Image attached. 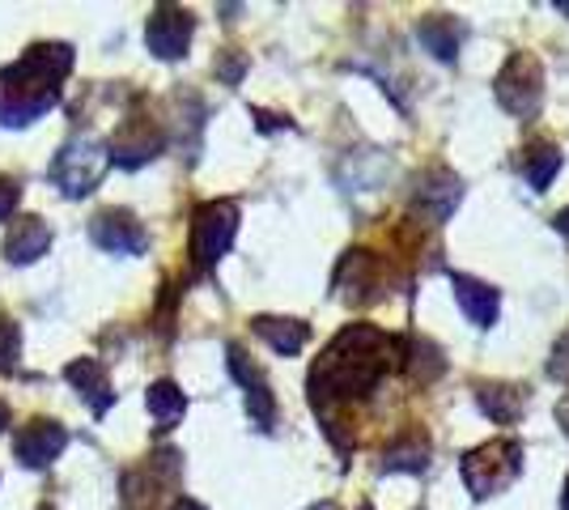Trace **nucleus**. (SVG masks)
I'll use <instances>...</instances> for the list:
<instances>
[{"mask_svg": "<svg viewBox=\"0 0 569 510\" xmlns=\"http://www.w3.org/2000/svg\"><path fill=\"white\" fill-rule=\"evenodd\" d=\"M476 400L498 426H515L527 413V388H515V383H476Z\"/></svg>", "mask_w": 569, "mask_h": 510, "instance_id": "nucleus-18", "label": "nucleus"}, {"mask_svg": "<svg viewBox=\"0 0 569 510\" xmlns=\"http://www.w3.org/2000/svg\"><path fill=\"white\" fill-rule=\"evenodd\" d=\"M107 167H111L107 146H102V141H90V137H77V141H69V146L56 153V162H51V183L69 196V200H86V196L102 183Z\"/></svg>", "mask_w": 569, "mask_h": 510, "instance_id": "nucleus-5", "label": "nucleus"}, {"mask_svg": "<svg viewBox=\"0 0 569 510\" xmlns=\"http://www.w3.org/2000/svg\"><path fill=\"white\" fill-rule=\"evenodd\" d=\"M144 404H149V413L158 421V430H170V426H179L183 413H188V396L179 383H170V379H158L153 388L144 391Z\"/></svg>", "mask_w": 569, "mask_h": 510, "instance_id": "nucleus-21", "label": "nucleus"}, {"mask_svg": "<svg viewBox=\"0 0 569 510\" xmlns=\"http://www.w3.org/2000/svg\"><path fill=\"white\" fill-rule=\"evenodd\" d=\"M242 69H247V60H242V56H226V60H221V64H217V73L226 77V81H230V86H234L238 77H242Z\"/></svg>", "mask_w": 569, "mask_h": 510, "instance_id": "nucleus-28", "label": "nucleus"}, {"mask_svg": "<svg viewBox=\"0 0 569 510\" xmlns=\"http://www.w3.org/2000/svg\"><path fill=\"white\" fill-rule=\"evenodd\" d=\"M459 472H463L468 493H472L476 502H485V498H493V493H501V489H510L519 481L522 442H515V438H493V442L468 451L463 463H459Z\"/></svg>", "mask_w": 569, "mask_h": 510, "instance_id": "nucleus-3", "label": "nucleus"}, {"mask_svg": "<svg viewBox=\"0 0 569 510\" xmlns=\"http://www.w3.org/2000/svg\"><path fill=\"white\" fill-rule=\"evenodd\" d=\"M69 447V430L51 417H39L30 421L22 434L13 438V456L26 463V468H48L51 460H60V451Z\"/></svg>", "mask_w": 569, "mask_h": 510, "instance_id": "nucleus-11", "label": "nucleus"}, {"mask_svg": "<svg viewBox=\"0 0 569 510\" xmlns=\"http://www.w3.org/2000/svg\"><path fill=\"white\" fill-rule=\"evenodd\" d=\"M548 379H557V383H566L569 388V332L557 337L552 344V358H548Z\"/></svg>", "mask_w": 569, "mask_h": 510, "instance_id": "nucleus-26", "label": "nucleus"}, {"mask_svg": "<svg viewBox=\"0 0 569 510\" xmlns=\"http://www.w3.org/2000/svg\"><path fill=\"white\" fill-rule=\"evenodd\" d=\"M498 102L515 116V120H536L545 107V64L531 51H515L501 64L498 81H493Z\"/></svg>", "mask_w": 569, "mask_h": 510, "instance_id": "nucleus-4", "label": "nucleus"}, {"mask_svg": "<svg viewBox=\"0 0 569 510\" xmlns=\"http://www.w3.org/2000/svg\"><path fill=\"white\" fill-rule=\"evenodd\" d=\"M226 353H230V374H234L238 383H242V391H247V413H251V421H256L260 430H272V421H277V400H272V388H268L263 370L251 362L238 344H230Z\"/></svg>", "mask_w": 569, "mask_h": 510, "instance_id": "nucleus-10", "label": "nucleus"}, {"mask_svg": "<svg viewBox=\"0 0 569 510\" xmlns=\"http://www.w3.org/2000/svg\"><path fill=\"white\" fill-rule=\"evenodd\" d=\"M238 234V204L234 200H209L191 218V264L200 272H213L221 256L230 251Z\"/></svg>", "mask_w": 569, "mask_h": 510, "instance_id": "nucleus-6", "label": "nucleus"}, {"mask_svg": "<svg viewBox=\"0 0 569 510\" xmlns=\"http://www.w3.org/2000/svg\"><path fill=\"white\" fill-rule=\"evenodd\" d=\"M162 146H167V132H162L158 123L132 120V123H123L116 137L107 141V158L123 170H137V167H144V162H153V158L162 153Z\"/></svg>", "mask_w": 569, "mask_h": 510, "instance_id": "nucleus-8", "label": "nucleus"}, {"mask_svg": "<svg viewBox=\"0 0 569 510\" xmlns=\"http://www.w3.org/2000/svg\"><path fill=\"white\" fill-rule=\"evenodd\" d=\"M552 226H557L561 234H569V204H566V209H561V213H557V218H552Z\"/></svg>", "mask_w": 569, "mask_h": 510, "instance_id": "nucleus-29", "label": "nucleus"}, {"mask_svg": "<svg viewBox=\"0 0 569 510\" xmlns=\"http://www.w3.org/2000/svg\"><path fill=\"white\" fill-rule=\"evenodd\" d=\"M459 196H463V183H459V174L451 170H429L417 179V209L429 213L433 221H447L455 213V204H459Z\"/></svg>", "mask_w": 569, "mask_h": 510, "instance_id": "nucleus-16", "label": "nucleus"}, {"mask_svg": "<svg viewBox=\"0 0 569 510\" xmlns=\"http://www.w3.org/2000/svg\"><path fill=\"white\" fill-rule=\"evenodd\" d=\"M557 170H561V146H552V141H540L522 153V179L531 183V192H545L557 179Z\"/></svg>", "mask_w": 569, "mask_h": 510, "instance_id": "nucleus-23", "label": "nucleus"}, {"mask_svg": "<svg viewBox=\"0 0 569 510\" xmlns=\"http://www.w3.org/2000/svg\"><path fill=\"white\" fill-rule=\"evenodd\" d=\"M361 510H375V507H361Z\"/></svg>", "mask_w": 569, "mask_h": 510, "instance_id": "nucleus-35", "label": "nucleus"}, {"mask_svg": "<svg viewBox=\"0 0 569 510\" xmlns=\"http://www.w3.org/2000/svg\"><path fill=\"white\" fill-rule=\"evenodd\" d=\"M429 463V438L421 430H412V434H403L400 442H391L387 451H382V468L387 472H421Z\"/></svg>", "mask_w": 569, "mask_h": 510, "instance_id": "nucleus-22", "label": "nucleus"}, {"mask_svg": "<svg viewBox=\"0 0 569 510\" xmlns=\"http://www.w3.org/2000/svg\"><path fill=\"white\" fill-rule=\"evenodd\" d=\"M18 200H22V188H18V179L0 174V221H9V213L18 209Z\"/></svg>", "mask_w": 569, "mask_h": 510, "instance_id": "nucleus-27", "label": "nucleus"}, {"mask_svg": "<svg viewBox=\"0 0 569 510\" xmlns=\"http://www.w3.org/2000/svg\"><path fill=\"white\" fill-rule=\"evenodd\" d=\"M561 510H569V477H566V489H561Z\"/></svg>", "mask_w": 569, "mask_h": 510, "instance_id": "nucleus-33", "label": "nucleus"}, {"mask_svg": "<svg viewBox=\"0 0 569 510\" xmlns=\"http://www.w3.org/2000/svg\"><path fill=\"white\" fill-rule=\"evenodd\" d=\"M72 73L69 43H39L9 69H0V123L26 128L60 102V81Z\"/></svg>", "mask_w": 569, "mask_h": 510, "instance_id": "nucleus-2", "label": "nucleus"}, {"mask_svg": "<svg viewBox=\"0 0 569 510\" xmlns=\"http://www.w3.org/2000/svg\"><path fill=\"white\" fill-rule=\"evenodd\" d=\"M64 379H69L72 388H77V396L90 404V413L94 417H102L111 404H116L111 379H107L102 362H94V358H72V362L64 366Z\"/></svg>", "mask_w": 569, "mask_h": 510, "instance_id": "nucleus-15", "label": "nucleus"}, {"mask_svg": "<svg viewBox=\"0 0 569 510\" xmlns=\"http://www.w3.org/2000/svg\"><path fill=\"white\" fill-rule=\"evenodd\" d=\"M310 510H340L336 502H319V507H310Z\"/></svg>", "mask_w": 569, "mask_h": 510, "instance_id": "nucleus-34", "label": "nucleus"}, {"mask_svg": "<svg viewBox=\"0 0 569 510\" xmlns=\"http://www.w3.org/2000/svg\"><path fill=\"white\" fill-rule=\"evenodd\" d=\"M557 421H561V430L569 434V400H561V404H557Z\"/></svg>", "mask_w": 569, "mask_h": 510, "instance_id": "nucleus-30", "label": "nucleus"}, {"mask_svg": "<svg viewBox=\"0 0 569 510\" xmlns=\"http://www.w3.org/2000/svg\"><path fill=\"white\" fill-rule=\"evenodd\" d=\"M170 510H204V507H200V502H191V498H179V502H174Z\"/></svg>", "mask_w": 569, "mask_h": 510, "instance_id": "nucleus-31", "label": "nucleus"}, {"mask_svg": "<svg viewBox=\"0 0 569 510\" xmlns=\"http://www.w3.org/2000/svg\"><path fill=\"white\" fill-rule=\"evenodd\" d=\"M174 460H179L174 451H158V456H149V463H144V468L128 472V477H123V502H128L132 510L153 507V498L167 489V481L174 477V468H179Z\"/></svg>", "mask_w": 569, "mask_h": 510, "instance_id": "nucleus-13", "label": "nucleus"}, {"mask_svg": "<svg viewBox=\"0 0 569 510\" xmlns=\"http://www.w3.org/2000/svg\"><path fill=\"white\" fill-rule=\"evenodd\" d=\"M451 290H455V302H459V311L472 319L476 328H493L498 323V290L489 286V281H476L468 272H451Z\"/></svg>", "mask_w": 569, "mask_h": 510, "instance_id": "nucleus-14", "label": "nucleus"}, {"mask_svg": "<svg viewBox=\"0 0 569 510\" xmlns=\"http://www.w3.org/2000/svg\"><path fill=\"white\" fill-rule=\"evenodd\" d=\"M4 426H9V404L0 400V430H4Z\"/></svg>", "mask_w": 569, "mask_h": 510, "instance_id": "nucleus-32", "label": "nucleus"}, {"mask_svg": "<svg viewBox=\"0 0 569 510\" xmlns=\"http://www.w3.org/2000/svg\"><path fill=\"white\" fill-rule=\"evenodd\" d=\"M191 34H196V18L179 4H162L144 26V43L158 60H183L191 48Z\"/></svg>", "mask_w": 569, "mask_h": 510, "instance_id": "nucleus-7", "label": "nucleus"}, {"mask_svg": "<svg viewBox=\"0 0 569 510\" xmlns=\"http://www.w3.org/2000/svg\"><path fill=\"white\" fill-rule=\"evenodd\" d=\"M256 332H260L281 358H293V353H302V344L310 340V328L302 323V319H281V316H256V323H251Z\"/></svg>", "mask_w": 569, "mask_h": 510, "instance_id": "nucleus-20", "label": "nucleus"}, {"mask_svg": "<svg viewBox=\"0 0 569 510\" xmlns=\"http://www.w3.org/2000/svg\"><path fill=\"white\" fill-rule=\"evenodd\" d=\"M18 358H22V328L0 316V374H13Z\"/></svg>", "mask_w": 569, "mask_h": 510, "instance_id": "nucleus-25", "label": "nucleus"}, {"mask_svg": "<svg viewBox=\"0 0 569 510\" xmlns=\"http://www.w3.org/2000/svg\"><path fill=\"white\" fill-rule=\"evenodd\" d=\"M51 247V226L43 218H18L4 234V260L9 264H34Z\"/></svg>", "mask_w": 569, "mask_h": 510, "instance_id": "nucleus-17", "label": "nucleus"}, {"mask_svg": "<svg viewBox=\"0 0 569 510\" xmlns=\"http://www.w3.org/2000/svg\"><path fill=\"white\" fill-rule=\"evenodd\" d=\"M90 239H94L102 251L111 256H141L149 247V234L144 226L128 209H102L94 221H90Z\"/></svg>", "mask_w": 569, "mask_h": 510, "instance_id": "nucleus-9", "label": "nucleus"}, {"mask_svg": "<svg viewBox=\"0 0 569 510\" xmlns=\"http://www.w3.org/2000/svg\"><path fill=\"white\" fill-rule=\"evenodd\" d=\"M336 290L349 302H375L382 298V264L375 251H349L336 272Z\"/></svg>", "mask_w": 569, "mask_h": 510, "instance_id": "nucleus-12", "label": "nucleus"}, {"mask_svg": "<svg viewBox=\"0 0 569 510\" xmlns=\"http://www.w3.org/2000/svg\"><path fill=\"white\" fill-rule=\"evenodd\" d=\"M417 43L433 56V60H455L459 56V26L451 13H426L417 22Z\"/></svg>", "mask_w": 569, "mask_h": 510, "instance_id": "nucleus-19", "label": "nucleus"}, {"mask_svg": "<svg viewBox=\"0 0 569 510\" xmlns=\"http://www.w3.org/2000/svg\"><path fill=\"white\" fill-rule=\"evenodd\" d=\"M403 366H408V374H412V379L429 383L433 374H442V353H438L429 340H408V349H403Z\"/></svg>", "mask_w": 569, "mask_h": 510, "instance_id": "nucleus-24", "label": "nucleus"}, {"mask_svg": "<svg viewBox=\"0 0 569 510\" xmlns=\"http://www.w3.org/2000/svg\"><path fill=\"white\" fill-rule=\"evenodd\" d=\"M391 344L396 340L387 337L382 328H375V323H349L310 370V404H315V413H332L336 404L366 400L387 374Z\"/></svg>", "mask_w": 569, "mask_h": 510, "instance_id": "nucleus-1", "label": "nucleus"}]
</instances>
